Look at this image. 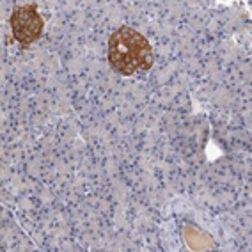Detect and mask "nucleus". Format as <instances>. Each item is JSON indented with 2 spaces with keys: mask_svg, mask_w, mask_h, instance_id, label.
Masks as SVG:
<instances>
[{
  "mask_svg": "<svg viewBox=\"0 0 252 252\" xmlns=\"http://www.w3.org/2000/svg\"><path fill=\"white\" fill-rule=\"evenodd\" d=\"M108 63L121 75H135L153 66V48L146 36L131 27H121L108 39Z\"/></svg>",
  "mask_w": 252,
  "mask_h": 252,
  "instance_id": "obj_1",
  "label": "nucleus"
},
{
  "mask_svg": "<svg viewBox=\"0 0 252 252\" xmlns=\"http://www.w3.org/2000/svg\"><path fill=\"white\" fill-rule=\"evenodd\" d=\"M9 22L14 39L22 46H29L39 39L43 34V27H45V22H43L34 4L16 7L14 13L11 14Z\"/></svg>",
  "mask_w": 252,
  "mask_h": 252,
  "instance_id": "obj_2",
  "label": "nucleus"
}]
</instances>
